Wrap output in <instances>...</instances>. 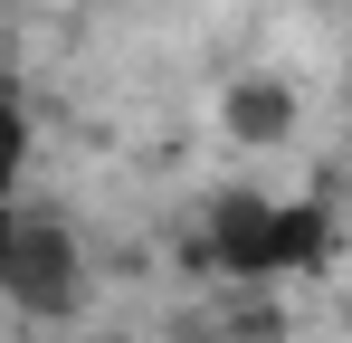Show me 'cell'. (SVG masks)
<instances>
[{
    "label": "cell",
    "mask_w": 352,
    "mask_h": 343,
    "mask_svg": "<svg viewBox=\"0 0 352 343\" xmlns=\"http://www.w3.org/2000/svg\"><path fill=\"white\" fill-rule=\"evenodd\" d=\"M19 163H29V114H19V96L0 86V200H10V181H19Z\"/></svg>",
    "instance_id": "cell-4"
},
{
    "label": "cell",
    "mask_w": 352,
    "mask_h": 343,
    "mask_svg": "<svg viewBox=\"0 0 352 343\" xmlns=\"http://www.w3.org/2000/svg\"><path fill=\"white\" fill-rule=\"evenodd\" d=\"M10 220H19V210H10V200H0V258H10Z\"/></svg>",
    "instance_id": "cell-5"
},
{
    "label": "cell",
    "mask_w": 352,
    "mask_h": 343,
    "mask_svg": "<svg viewBox=\"0 0 352 343\" xmlns=\"http://www.w3.org/2000/svg\"><path fill=\"white\" fill-rule=\"evenodd\" d=\"M333 258V210L324 200H276V191H219L200 210V267H219L238 286H276Z\"/></svg>",
    "instance_id": "cell-1"
},
{
    "label": "cell",
    "mask_w": 352,
    "mask_h": 343,
    "mask_svg": "<svg viewBox=\"0 0 352 343\" xmlns=\"http://www.w3.org/2000/svg\"><path fill=\"white\" fill-rule=\"evenodd\" d=\"M229 134L238 143H286L295 134V86L286 76H238L229 86Z\"/></svg>",
    "instance_id": "cell-3"
},
{
    "label": "cell",
    "mask_w": 352,
    "mask_h": 343,
    "mask_svg": "<svg viewBox=\"0 0 352 343\" xmlns=\"http://www.w3.org/2000/svg\"><path fill=\"white\" fill-rule=\"evenodd\" d=\"M0 295L38 324H67L86 305V248L67 220H10V258H0Z\"/></svg>",
    "instance_id": "cell-2"
}]
</instances>
